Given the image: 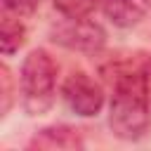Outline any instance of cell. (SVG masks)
Listing matches in <instances>:
<instances>
[{"instance_id": "obj_1", "label": "cell", "mask_w": 151, "mask_h": 151, "mask_svg": "<svg viewBox=\"0 0 151 151\" xmlns=\"http://www.w3.org/2000/svg\"><path fill=\"white\" fill-rule=\"evenodd\" d=\"M109 125L120 139H139L149 127V76L146 71H118L111 80Z\"/></svg>"}, {"instance_id": "obj_2", "label": "cell", "mask_w": 151, "mask_h": 151, "mask_svg": "<svg viewBox=\"0 0 151 151\" xmlns=\"http://www.w3.org/2000/svg\"><path fill=\"white\" fill-rule=\"evenodd\" d=\"M21 94L24 109L31 116L45 113L54 101L57 64L45 50H33L21 64Z\"/></svg>"}, {"instance_id": "obj_3", "label": "cell", "mask_w": 151, "mask_h": 151, "mask_svg": "<svg viewBox=\"0 0 151 151\" xmlns=\"http://www.w3.org/2000/svg\"><path fill=\"white\" fill-rule=\"evenodd\" d=\"M61 97L68 104V109L78 116H97L104 104V90L97 80H92L87 73L76 71L71 73L61 85Z\"/></svg>"}, {"instance_id": "obj_4", "label": "cell", "mask_w": 151, "mask_h": 151, "mask_svg": "<svg viewBox=\"0 0 151 151\" xmlns=\"http://www.w3.org/2000/svg\"><path fill=\"white\" fill-rule=\"evenodd\" d=\"M106 35L101 31V26H97L94 21L87 19H68L66 24L54 28V42L68 47V50H78V52H97L101 50Z\"/></svg>"}, {"instance_id": "obj_5", "label": "cell", "mask_w": 151, "mask_h": 151, "mask_svg": "<svg viewBox=\"0 0 151 151\" xmlns=\"http://www.w3.org/2000/svg\"><path fill=\"white\" fill-rule=\"evenodd\" d=\"M149 5L151 0H101V12L113 26L130 28L146 17Z\"/></svg>"}, {"instance_id": "obj_6", "label": "cell", "mask_w": 151, "mask_h": 151, "mask_svg": "<svg viewBox=\"0 0 151 151\" xmlns=\"http://www.w3.org/2000/svg\"><path fill=\"white\" fill-rule=\"evenodd\" d=\"M31 149H45V151H54V149H80L83 139L78 134V130L68 127V125H52L40 130L31 144Z\"/></svg>"}, {"instance_id": "obj_7", "label": "cell", "mask_w": 151, "mask_h": 151, "mask_svg": "<svg viewBox=\"0 0 151 151\" xmlns=\"http://www.w3.org/2000/svg\"><path fill=\"white\" fill-rule=\"evenodd\" d=\"M26 40V28L24 24L19 21L17 14H9L5 12L2 14V28H0V45H2V52L5 54H12L17 52Z\"/></svg>"}, {"instance_id": "obj_8", "label": "cell", "mask_w": 151, "mask_h": 151, "mask_svg": "<svg viewBox=\"0 0 151 151\" xmlns=\"http://www.w3.org/2000/svg\"><path fill=\"white\" fill-rule=\"evenodd\" d=\"M99 0H54V7L66 19H85L94 12Z\"/></svg>"}, {"instance_id": "obj_9", "label": "cell", "mask_w": 151, "mask_h": 151, "mask_svg": "<svg viewBox=\"0 0 151 151\" xmlns=\"http://www.w3.org/2000/svg\"><path fill=\"white\" fill-rule=\"evenodd\" d=\"M35 9V0H2V12L17 14V17H28Z\"/></svg>"}, {"instance_id": "obj_10", "label": "cell", "mask_w": 151, "mask_h": 151, "mask_svg": "<svg viewBox=\"0 0 151 151\" xmlns=\"http://www.w3.org/2000/svg\"><path fill=\"white\" fill-rule=\"evenodd\" d=\"M0 80H2V97H5V104H2V111H7L9 109V71H7V66H2V76H0Z\"/></svg>"}]
</instances>
